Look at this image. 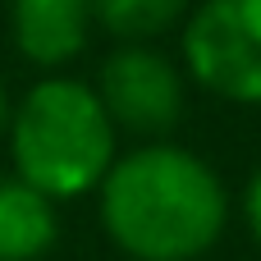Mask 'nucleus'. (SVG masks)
<instances>
[{"label":"nucleus","instance_id":"f257e3e1","mask_svg":"<svg viewBox=\"0 0 261 261\" xmlns=\"http://www.w3.org/2000/svg\"><path fill=\"white\" fill-rule=\"evenodd\" d=\"M101 193V229L128 261H206L229 225L225 179L188 147L124 151Z\"/></svg>","mask_w":261,"mask_h":261},{"label":"nucleus","instance_id":"f03ea898","mask_svg":"<svg viewBox=\"0 0 261 261\" xmlns=\"http://www.w3.org/2000/svg\"><path fill=\"white\" fill-rule=\"evenodd\" d=\"M119 128L106 115L96 87L78 78H41L9 119L14 179L32 184L50 202L96 193L119 161Z\"/></svg>","mask_w":261,"mask_h":261},{"label":"nucleus","instance_id":"7ed1b4c3","mask_svg":"<svg viewBox=\"0 0 261 261\" xmlns=\"http://www.w3.org/2000/svg\"><path fill=\"white\" fill-rule=\"evenodd\" d=\"M179 50L197 87L234 106H261V0H202Z\"/></svg>","mask_w":261,"mask_h":261},{"label":"nucleus","instance_id":"20e7f679","mask_svg":"<svg viewBox=\"0 0 261 261\" xmlns=\"http://www.w3.org/2000/svg\"><path fill=\"white\" fill-rule=\"evenodd\" d=\"M96 96H101L106 115L115 119V128L161 142V133H170L184 119L188 92H184V73L174 69L170 55H161L156 46H119L101 64Z\"/></svg>","mask_w":261,"mask_h":261},{"label":"nucleus","instance_id":"39448f33","mask_svg":"<svg viewBox=\"0 0 261 261\" xmlns=\"http://www.w3.org/2000/svg\"><path fill=\"white\" fill-rule=\"evenodd\" d=\"M92 0H14V41L32 64H64L87 46Z\"/></svg>","mask_w":261,"mask_h":261},{"label":"nucleus","instance_id":"423d86ee","mask_svg":"<svg viewBox=\"0 0 261 261\" xmlns=\"http://www.w3.org/2000/svg\"><path fill=\"white\" fill-rule=\"evenodd\" d=\"M55 239V202L23 179H0V261H41Z\"/></svg>","mask_w":261,"mask_h":261},{"label":"nucleus","instance_id":"0eeeda50","mask_svg":"<svg viewBox=\"0 0 261 261\" xmlns=\"http://www.w3.org/2000/svg\"><path fill=\"white\" fill-rule=\"evenodd\" d=\"M188 5L193 0H92V14L128 46H147L174 23H188Z\"/></svg>","mask_w":261,"mask_h":261},{"label":"nucleus","instance_id":"6e6552de","mask_svg":"<svg viewBox=\"0 0 261 261\" xmlns=\"http://www.w3.org/2000/svg\"><path fill=\"white\" fill-rule=\"evenodd\" d=\"M243 225H248L252 243L261 248V165L252 170V179H248V188H243Z\"/></svg>","mask_w":261,"mask_h":261},{"label":"nucleus","instance_id":"1a4fd4ad","mask_svg":"<svg viewBox=\"0 0 261 261\" xmlns=\"http://www.w3.org/2000/svg\"><path fill=\"white\" fill-rule=\"evenodd\" d=\"M9 119H14V115H9V96H5V87H0V133H5Z\"/></svg>","mask_w":261,"mask_h":261}]
</instances>
